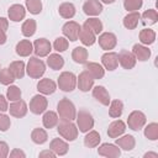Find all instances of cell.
Returning a JSON list of instances; mask_svg holds the SVG:
<instances>
[{
	"mask_svg": "<svg viewBox=\"0 0 158 158\" xmlns=\"http://www.w3.org/2000/svg\"><path fill=\"white\" fill-rule=\"evenodd\" d=\"M77 85L79 88V90L81 91H89L93 85H94V78L86 72V70H83L78 78H77Z\"/></svg>",
	"mask_w": 158,
	"mask_h": 158,
	"instance_id": "14",
	"label": "cell"
},
{
	"mask_svg": "<svg viewBox=\"0 0 158 158\" xmlns=\"http://www.w3.org/2000/svg\"><path fill=\"white\" fill-rule=\"evenodd\" d=\"M31 138H32V141H33L36 144H43L44 142H47L48 135H47L46 130L37 127V128H33V130H32V132H31Z\"/></svg>",
	"mask_w": 158,
	"mask_h": 158,
	"instance_id": "35",
	"label": "cell"
},
{
	"mask_svg": "<svg viewBox=\"0 0 158 158\" xmlns=\"http://www.w3.org/2000/svg\"><path fill=\"white\" fill-rule=\"evenodd\" d=\"M115 144L117 147L122 148L123 151H132L136 146V139L131 135H125L122 137H117L115 141Z\"/></svg>",
	"mask_w": 158,
	"mask_h": 158,
	"instance_id": "24",
	"label": "cell"
},
{
	"mask_svg": "<svg viewBox=\"0 0 158 158\" xmlns=\"http://www.w3.org/2000/svg\"><path fill=\"white\" fill-rule=\"evenodd\" d=\"M83 11L88 16H98L102 11V4L99 0H86L83 5Z\"/></svg>",
	"mask_w": 158,
	"mask_h": 158,
	"instance_id": "15",
	"label": "cell"
},
{
	"mask_svg": "<svg viewBox=\"0 0 158 158\" xmlns=\"http://www.w3.org/2000/svg\"><path fill=\"white\" fill-rule=\"evenodd\" d=\"M37 90L43 95H51L57 90V84L52 79L44 78L37 83Z\"/></svg>",
	"mask_w": 158,
	"mask_h": 158,
	"instance_id": "18",
	"label": "cell"
},
{
	"mask_svg": "<svg viewBox=\"0 0 158 158\" xmlns=\"http://www.w3.org/2000/svg\"><path fill=\"white\" fill-rule=\"evenodd\" d=\"M10 125H11L10 117L0 111V131H1V132L7 131V130L10 128Z\"/></svg>",
	"mask_w": 158,
	"mask_h": 158,
	"instance_id": "47",
	"label": "cell"
},
{
	"mask_svg": "<svg viewBox=\"0 0 158 158\" xmlns=\"http://www.w3.org/2000/svg\"><path fill=\"white\" fill-rule=\"evenodd\" d=\"M80 25L75 21H68L63 25L62 27V32L63 35L65 36V38H68L69 41L74 42L78 40V36H79V31H80Z\"/></svg>",
	"mask_w": 158,
	"mask_h": 158,
	"instance_id": "8",
	"label": "cell"
},
{
	"mask_svg": "<svg viewBox=\"0 0 158 158\" xmlns=\"http://www.w3.org/2000/svg\"><path fill=\"white\" fill-rule=\"evenodd\" d=\"M7 109H9L7 100H6V98L4 95L0 94V111L1 112H5V111H7Z\"/></svg>",
	"mask_w": 158,
	"mask_h": 158,
	"instance_id": "50",
	"label": "cell"
},
{
	"mask_svg": "<svg viewBox=\"0 0 158 158\" xmlns=\"http://www.w3.org/2000/svg\"><path fill=\"white\" fill-rule=\"evenodd\" d=\"M9 27V21L5 17H0V44L6 42V30Z\"/></svg>",
	"mask_w": 158,
	"mask_h": 158,
	"instance_id": "46",
	"label": "cell"
},
{
	"mask_svg": "<svg viewBox=\"0 0 158 158\" xmlns=\"http://www.w3.org/2000/svg\"><path fill=\"white\" fill-rule=\"evenodd\" d=\"M7 15H9V19L14 22H20L25 19L26 16V10L22 5L20 4H14L9 7L7 10Z\"/></svg>",
	"mask_w": 158,
	"mask_h": 158,
	"instance_id": "17",
	"label": "cell"
},
{
	"mask_svg": "<svg viewBox=\"0 0 158 158\" xmlns=\"http://www.w3.org/2000/svg\"><path fill=\"white\" fill-rule=\"evenodd\" d=\"M72 59L78 64H85L88 62V49L84 47H75L72 52Z\"/></svg>",
	"mask_w": 158,
	"mask_h": 158,
	"instance_id": "30",
	"label": "cell"
},
{
	"mask_svg": "<svg viewBox=\"0 0 158 158\" xmlns=\"http://www.w3.org/2000/svg\"><path fill=\"white\" fill-rule=\"evenodd\" d=\"M36 28H37L36 21H35L33 19H28V20H26V21L22 23V26H21V32H22V35H23L25 37H31V36L35 35Z\"/></svg>",
	"mask_w": 158,
	"mask_h": 158,
	"instance_id": "36",
	"label": "cell"
},
{
	"mask_svg": "<svg viewBox=\"0 0 158 158\" xmlns=\"http://www.w3.org/2000/svg\"><path fill=\"white\" fill-rule=\"evenodd\" d=\"M139 41L143 44H152L156 41V32L151 28H143L139 32Z\"/></svg>",
	"mask_w": 158,
	"mask_h": 158,
	"instance_id": "38",
	"label": "cell"
},
{
	"mask_svg": "<svg viewBox=\"0 0 158 158\" xmlns=\"http://www.w3.org/2000/svg\"><path fill=\"white\" fill-rule=\"evenodd\" d=\"M15 81V77L9 70V68H4L0 70V83L2 85H10Z\"/></svg>",
	"mask_w": 158,
	"mask_h": 158,
	"instance_id": "42",
	"label": "cell"
},
{
	"mask_svg": "<svg viewBox=\"0 0 158 158\" xmlns=\"http://www.w3.org/2000/svg\"><path fill=\"white\" fill-rule=\"evenodd\" d=\"M141 17L143 19V22H144V23H148V25H154V23L158 21V14H157V11H156L154 9H148V10H146V11L142 14Z\"/></svg>",
	"mask_w": 158,
	"mask_h": 158,
	"instance_id": "40",
	"label": "cell"
},
{
	"mask_svg": "<svg viewBox=\"0 0 158 158\" xmlns=\"http://www.w3.org/2000/svg\"><path fill=\"white\" fill-rule=\"evenodd\" d=\"M9 154H10V157H11V158H16V157H17V158H20V157H21V158H25V157H26L25 152H22V151H21V149H19V148H15V149H14V151H11Z\"/></svg>",
	"mask_w": 158,
	"mask_h": 158,
	"instance_id": "49",
	"label": "cell"
},
{
	"mask_svg": "<svg viewBox=\"0 0 158 158\" xmlns=\"http://www.w3.org/2000/svg\"><path fill=\"white\" fill-rule=\"evenodd\" d=\"M21 89L16 85H11L7 88V91H6V99L10 100V101H16V100H20L21 99Z\"/></svg>",
	"mask_w": 158,
	"mask_h": 158,
	"instance_id": "41",
	"label": "cell"
},
{
	"mask_svg": "<svg viewBox=\"0 0 158 158\" xmlns=\"http://www.w3.org/2000/svg\"><path fill=\"white\" fill-rule=\"evenodd\" d=\"M58 12L63 19H72L75 15V6L72 2H63L59 5Z\"/></svg>",
	"mask_w": 158,
	"mask_h": 158,
	"instance_id": "32",
	"label": "cell"
},
{
	"mask_svg": "<svg viewBox=\"0 0 158 158\" xmlns=\"http://www.w3.org/2000/svg\"><path fill=\"white\" fill-rule=\"evenodd\" d=\"M58 115L54 112V111H46L44 115H43V118H42V122H43V126L46 128H53L57 126L58 123Z\"/></svg>",
	"mask_w": 158,
	"mask_h": 158,
	"instance_id": "33",
	"label": "cell"
},
{
	"mask_svg": "<svg viewBox=\"0 0 158 158\" xmlns=\"http://www.w3.org/2000/svg\"><path fill=\"white\" fill-rule=\"evenodd\" d=\"M117 56H118V63L123 69L130 70L136 65V60L137 59L135 58L132 52H130L127 49H122Z\"/></svg>",
	"mask_w": 158,
	"mask_h": 158,
	"instance_id": "11",
	"label": "cell"
},
{
	"mask_svg": "<svg viewBox=\"0 0 158 158\" xmlns=\"http://www.w3.org/2000/svg\"><path fill=\"white\" fill-rule=\"evenodd\" d=\"M141 20V14L138 11H132L128 12L125 17H123V26L127 30H135L138 26V22Z\"/></svg>",
	"mask_w": 158,
	"mask_h": 158,
	"instance_id": "26",
	"label": "cell"
},
{
	"mask_svg": "<svg viewBox=\"0 0 158 158\" xmlns=\"http://www.w3.org/2000/svg\"><path fill=\"white\" fill-rule=\"evenodd\" d=\"M26 7L31 14L38 15L42 11V2L41 0H26Z\"/></svg>",
	"mask_w": 158,
	"mask_h": 158,
	"instance_id": "43",
	"label": "cell"
},
{
	"mask_svg": "<svg viewBox=\"0 0 158 158\" xmlns=\"http://www.w3.org/2000/svg\"><path fill=\"white\" fill-rule=\"evenodd\" d=\"M9 153H10V149H9L7 143L4 141H0V158H6Z\"/></svg>",
	"mask_w": 158,
	"mask_h": 158,
	"instance_id": "48",
	"label": "cell"
},
{
	"mask_svg": "<svg viewBox=\"0 0 158 158\" xmlns=\"http://www.w3.org/2000/svg\"><path fill=\"white\" fill-rule=\"evenodd\" d=\"M75 120H77L78 130L83 133H86L88 131H90L94 127V118H93L91 114L85 109L79 110V112L75 116Z\"/></svg>",
	"mask_w": 158,
	"mask_h": 158,
	"instance_id": "4",
	"label": "cell"
},
{
	"mask_svg": "<svg viewBox=\"0 0 158 158\" xmlns=\"http://www.w3.org/2000/svg\"><path fill=\"white\" fill-rule=\"evenodd\" d=\"M52 51V44L47 38H37L33 42V52L36 57H47Z\"/></svg>",
	"mask_w": 158,
	"mask_h": 158,
	"instance_id": "9",
	"label": "cell"
},
{
	"mask_svg": "<svg viewBox=\"0 0 158 158\" xmlns=\"http://www.w3.org/2000/svg\"><path fill=\"white\" fill-rule=\"evenodd\" d=\"M48 106V100L43 95H35L30 101V111L35 115L43 114Z\"/></svg>",
	"mask_w": 158,
	"mask_h": 158,
	"instance_id": "7",
	"label": "cell"
},
{
	"mask_svg": "<svg viewBox=\"0 0 158 158\" xmlns=\"http://www.w3.org/2000/svg\"><path fill=\"white\" fill-rule=\"evenodd\" d=\"M7 110L10 111V115L11 116L17 117V118H21V117L26 116L28 107H27V104L23 100L20 99V100L12 101V104H10V106H9Z\"/></svg>",
	"mask_w": 158,
	"mask_h": 158,
	"instance_id": "12",
	"label": "cell"
},
{
	"mask_svg": "<svg viewBox=\"0 0 158 158\" xmlns=\"http://www.w3.org/2000/svg\"><path fill=\"white\" fill-rule=\"evenodd\" d=\"M100 139H101V137H100L99 132L94 131V130H90V131L86 132V135L84 137V144L88 148H94V147L99 146Z\"/></svg>",
	"mask_w": 158,
	"mask_h": 158,
	"instance_id": "29",
	"label": "cell"
},
{
	"mask_svg": "<svg viewBox=\"0 0 158 158\" xmlns=\"http://www.w3.org/2000/svg\"><path fill=\"white\" fill-rule=\"evenodd\" d=\"M144 136H146V138H148L151 141H157L158 139V123H156V122L148 123L144 128Z\"/></svg>",
	"mask_w": 158,
	"mask_h": 158,
	"instance_id": "39",
	"label": "cell"
},
{
	"mask_svg": "<svg viewBox=\"0 0 158 158\" xmlns=\"http://www.w3.org/2000/svg\"><path fill=\"white\" fill-rule=\"evenodd\" d=\"M57 112L62 120H67V121H73L75 120L77 116V110L74 104L67 98L59 100V102L57 104Z\"/></svg>",
	"mask_w": 158,
	"mask_h": 158,
	"instance_id": "2",
	"label": "cell"
},
{
	"mask_svg": "<svg viewBox=\"0 0 158 158\" xmlns=\"http://www.w3.org/2000/svg\"><path fill=\"white\" fill-rule=\"evenodd\" d=\"M57 131L59 133V136H62L65 141H74L78 137L79 130L77 127V125H74L72 121H67V120H62L60 122L57 123Z\"/></svg>",
	"mask_w": 158,
	"mask_h": 158,
	"instance_id": "1",
	"label": "cell"
},
{
	"mask_svg": "<svg viewBox=\"0 0 158 158\" xmlns=\"http://www.w3.org/2000/svg\"><path fill=\"white\" fill-rule=\"evenodd\" d=\"M40 157H52L53 158V157H56V153L51 149H47V151H42L40 153Z\"/></svg>",
	"mask_w": 158,
	"mask_h": 158,
	"instance_id": "51",
	"label": "cell"
},
{
	"mask_svg": "<svg viewBox=\"0 0 158 158\" xmlns=\"http://www.w3.org/2000/svg\"><path fill=\"white\" fill-rule=\"evenodd\" d=\"M98 41H99V46L105 51H111L117 44V38L112 32H102L99 36Z\"/></svg>",
	"mask_w": 158,
	"mask_h": 158,
	"instance_id": "10",
	"label": "cell"
},
{
	"mask_svg": "<svg viewBox=\"0 0 158 158\" xmlns=\"http://www.w3.org/2000/svg\"><path fill=\"white\" fill-rule=\"evenodd\" d=\"M57 84H58V86L62 91L70 93L77 86V77L72 72H63V73L59 74Z\"/></svg>",
	"mask_w": 158,
	"mask_h": 158,
	"instance_id": "5",
	"label": "cell"
},
{
	"mask_svg": "<svg viewBox=\"0 0 158 158\" xmlns=\"http://www.w3.org/2000/svg\"><path fill=\"white\" fill-rule=\"evenodd\" d=\"M126 131V125L123 121L121 120H116L114 122H111L109 125V128H107V135L110 138H117L120 137L121 135H123Z\"/></svg>",
	"mask_w": 158,
	"mask_h": 158,
	"instance_id": "19",
	"label": "cell"
},
{
	"mask_svg": "<svg viewBox=\"0 0 158 158\" xmlns=\"http://www.w3.org/2000/svg\"><path fill=\"white\" fill-rule=\"evenodd\" d=\"M93 96L100 102L104 106H109L111 99H110V94L107 93V90L101 86V85H96L94 89H93Z\"/></svg>",
	"mask_w": 158,
	"mask_h": 158,
	"instance_id": "22",
	"label": "cell"
},
{
	"mask_svg": "<svg viewBox=\"0 0 158 158\" xmlns=\"http://www.w3.org/2000/svg\"><path fill=\"white\" fill-rule=\"evenodd\" d=\"M143 5V0H125L123 1V7L132 12V11H138Z\"/></svg>",
	"mask_w": 158,
	"mask_h": 158,
	"instance_id": "44",
	"label": "cell"
},
{
	"mask_svg": "<svg viewBox=\"0 0 158 158\" xmlns=\"http://www.w3.org/2000/svg\"><path fill=\"white\" fill-rule=\"evenodd\" d=\"M16 53L20 57H30L31 53L33 52V44L28 40H21L16 44Z\"/></svg>",
	"mask_w": 158,
	"mask_h": 158,
	"instance_id": "27",
	"label": "cell"
},
{
	"mask_svg": "<svg viewBox=\"0 0 158 158\" xmlns=\"http://www.w3.org/2000/svg\"><path fill=\"white\" fill-rule=\"evenodd\" d=\"M47 64L51 69L53 70H59L63 68L64 65V59L62 56H59L58 53H52V54H48V58H47Z\"/></svg>",
	"mask_w": 158,
	"mask_h": 158,
	"instance_id": "31",
	"label": "cell"
},
{
	"mask_svg": "<svg viewBox=\"0 0 158 158\" xmlns=\"http://www.w3.org/2000/svg\"><path fill=\"white\" fill-rule=\"evenodd\" d=\"M9 70L12 73V75L15 77V79H21L25 75L26 65H25V63L22 60H14V62L10 63Z\"/></svg>",
	"mask_w": 158,
	"mask_h": 158,
	"instance_id": "28",
	"label": "cell"
},
{
	"mask_svg": "<svg viewBox=\"0 0 158 158\" xmlns=\"http://www.w3.org/2000/svg\"><path fill=\"white\" fill-rule=\"evenodd\" d=\"M49 149L53 151L56 153V156H64L68 153L69 146L62 138H53L49 143Z\"/></svg>",
	"mask_w": 158,
	"mask_h": 158,
	"instance_id": "20",
	"label": "cell"
},
{
	"mask_svg": "<svg viewBox=\"0 0 158 158\" xmlns=\"http://www.w3.org/2000/svg\"><path fill=\"white\" fill-rule=\"evenodd\" d=\"M132 53L135 56L136 59H138L139 62H146L151 57V49H148V47L146 46H142V44H133L132 47Z\"/></svg>",
	"mask_w": 158,
	"mask_h": 158,
	"instance_id": "25",
	"label": "cell"
},
{
	"mask_svg": "<svg viewBox=\"0 0 158 158\" xmlns=\"http://www.w3.org/2000/svg\"><path fill=\"white\" fill-rule=\"evenodd\" d=\"M78 38L80 40V42L84 44V46H93L96 41V35H94L93 31H90L88 27L83 26L80 27V31H79V36Z\"/></svg>",
	"mask_w": 158,
	"mask_h": 158,
	"instance_id": "23",
	"label": "cell"
},
{
	"mask_svg": "<svg viewBox=\"0 0 158 158\" xmlns=\"http://www.w3.org/2000/svg\"><path fill=\"white\" fill-rule=\"evenodd\" d=\"M146 121H147L146 115L142 111H137V110L132 111L127 117V125L133 131H139L146 125Z\"/></svg>",
	"mask_w": 158,
	"mask_h": 158,
	"instance_id": "6",
	"label": "cell"
},
{
	"mask_svg": "<svg viewBox=\"0 0 158 158\" xmlns=\"http://www.w3.org/2000/svg\"><path fill=\"white\" fill-rule=\"evenodd\" d=\"M83 26H85L90 31H93L94 35H99L102 31V22L99 19H96V17H89L88 20H85Z\"/></svg>",
	"mask_w": 158,
	"mask_h": 158,
	"instance_id": "34",
	"label": "cell"
},
{
	"mask_svg": "<svg viewBox=\"0 0 158 158\" xmlns=\"http://www.w3.org/2000/svg\"><path fill=\"white\" fill-rule=\"evenodd\" d=\"M148 157H153V158H158V154L157 153H152V152H148L144 154V158H148Z\"/></svg>",
	"mask_w": 158,
	"mask_h": 158,
	"instance_id": "52",
	"label": "cell"
},
{
	"mask_svg": "<svg viewBox=\"0 0 158 158\" xmlns=\"http://www.w3.org/2000/svg\"><path fill=\"white\" fill-rule=\"evenodd\" d=\"M68 46H69V42L65 37H57L53 42V48L57 51V52H64L68 49Z\"/></svg>",
	"mask_w": 158,
	"mask_h": 158,
	"instance_id": "45",
	"label": "cell"
},
{
	"mask_svg": "<svg viewBox=\"0 0 158 158\" xmlns=\"http://www.w3.org/2000/svg\"><path fill=\"white\" fill-rule=\"evenodd\" d=\"M98 153L99 156L107 157V158H118L121 156L120 148H117V146L112 143H102L98 148Z\"/></svg>",
	"mask_w": 158,
	"mask_h": 158,
	"instance_id": "13",
	"label": "cell"
},
{
	"mask_svg": "<svg viewBox=\"0 0 158 158\" xmlns=\"http://www.w3.org/2000/svg\"><path fill=\"white\" fill-rule=\"evenodd\" d=\"M46 72V65L38 57H30L27 65H26V73L32 79H40Z\"/></svg>",
	"mask_w": 158,
	"mask_h": 158,
	"instance_id": "3",
	"label": "cell"
},
{
	"mask_svg": "<svg viewBox=\"0 0 158 158\" xmlns=\"http://www.w3.org/2000/svg\"><path fill=\"white\" fill-rule=\"evenodd\" d=\"M84 70H86L94 78V80L95 79H101L105 75V69L102 68V65L99 64V63H95V62H89V63L86 62L85 67H84Z\"/></svg>",
	"mask_w": 158,
	"mask_h": 158,
	"instance_id": "21",
	"label": "cell"
},
{
	"mask_svg": "<svg viewBox=\"0 0 158 158\" xmlns=\"http://www.w3.org/2000/svg\"><path fill=\"white\" fill-rule=\"evenodd\" d=\"M101 63L105 69L107 70H115L118 65V56L115 52H106L101 57Z\"/></svg>",
	"mask_w": 158,
	"mask_h": 158,
	"instance_id": "16",
	"label": "cell"
},
{
	"mask_svg": "<svg viewBox=\"0 0 158 158\" xmlns=\"http://www.w3.org/2000/svg\"><path fill=\"white\" fill-rule=\"evenodd\" d=\"M123 112V104L120 100H114L110 101V107H109V115L112 118H117L122 115Z\"/></svg>",
	"mask_w": 158,
	"mask_h": 158,
	"instance_id": "37",
	"label": "cell"
},
{
	"mask_svg": "<svg viewBox=\"0 0 158 158\" xmlns=\"http://www.w3.org/2000/svg\"><path fill=\"white\" fill-rule=\"evenodd\" d=\"M104 4H112V2H115L116 0H101Z\"/></svg>",
	"mask_w": 158,
	"mask_h": 158,
	"instance_id": "53",
	"label": "cell"
}]
</instances>
